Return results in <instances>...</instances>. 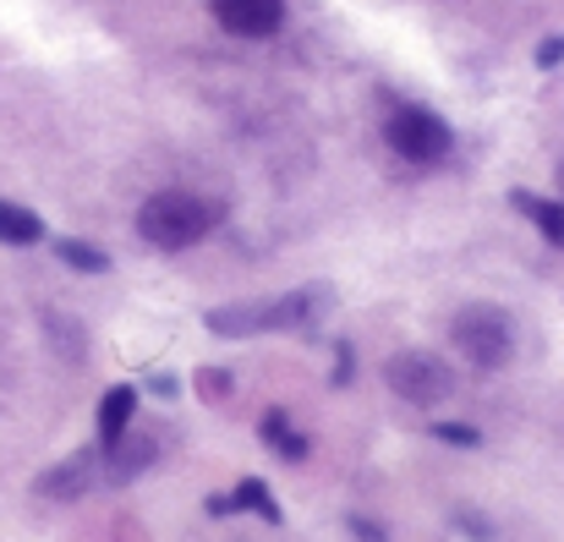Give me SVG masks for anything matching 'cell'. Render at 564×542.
<instances>
[{
  "label": "cell",
  "instance_id": "obj_1",
  "mask_svg": "<svg viewBox=\"0 0 564 542\" xmlns=\"http://www.w3.org/2000/svg\"><path fill=\"white\" fill-rule=\"evenodd\" d=\"M219 225V203L197 197V192H154L143 208H138V236L160 252H182L197 247L208 230Z\"/></svg>",
  "mask_w": 564,
  "mask_h": 542
},
{
  "label": "cell",
  "instance_id": "obj_2",
  "mask_svg": "<svg viewBox=\"0 0 564 542\" xmlns=\"http://www.w3.org/2000/svg\"><path fill=\"white\" fill-rule=\"evenodd\" d=\"M324 291H285L263 307H214L203 324L219 340H241V335H280V329H302L307 318H318Z\"/></svg>",
  "mask_w": 564,
  "mask_h": 542
},
{
  "label": "cell",
  "instance_id": "obj_3",
  "mask_svg": "<svg viewBox=\"0 0 564 542\" xmlns=\"http://www.w3.org/2000/svg\"><path fill=\"white\" fill-rule=\"evenodd\" d=\"M449 340L471 367H505L516 357V324H510L505 307H488V302L460 307L455 324H449Z\"/></svg>",
  "mask_w": 564,
  "mask_h": 542
},
{
  "label": "cell",
  "instance_id": "obj_4",
  "mask_svg": "<svg viewBox=\"0 0 564 542\" xmlns=\"http://www.w3.org/2000/svg\"><path fill=\"white\" fill-rule=\"evenodd\" d=\"M383 138H389V149H394L400 160H411V165H438V160L455 149L449 121L433 116V110H422V105L394 110V116L383 121Z\"/></svg>",
  "mask_w": 564,
  "mask_h": 542
},
{
  "label": "cell",
  "instance_id": "obj_5",
  "mask_svg": "<svg viewBox=\"0 0 564 542\" xmlns=\"http://www.w3.org/2000/svg\"><path fill=\"white\" fill-rule=\"evenodd\" d=\"M383 383L400 394V400H411V405H444L449 394H455V372H449V361H438L433 351H400V357L383 361Z\"/></svg>",
  "mask_w": 564,
  "mask_h": 542
},
{
  "label": "cell",
  "instance_id": "obj_6",
  "mask_svg": "<svg viewBox=\"0 0 564 542\" xmlns=\"http://www.w3.org/2000/svg\"><path fill=\"white\" fill-rule=\"evenodd\" d=\"M214 22L236 39H269L285 22V0H208Z\"/></svg>",
  "mask_w": 564,
  "mask_h": 542
},
{
  "label": "cell",
  "instance_id": "obj_7",
  "mask_svg": "<svg viewBox=\"0 0 564 542\" xmlns=\"http://www.w3.org/2000/svg\"><path fill=\"white\" fill-rule=\"evenodd\" d=\"M510 208H516V214H527L549 247H564V203L560 197H538V192L516 186V192H510Z\"/></svg>",
  "mask_w": 564,
  "mask_h": 542
},
{
  "label": "cell",
  "instance_id": "obj_8",
  "mask_svg": "<svg viewBox=\"0 0 564 542\" xmlns=\"http://www.w3.org/2000/svg\"><path fill=\"white\" fill-rule=\"evenodd\" d=\"M132 411H138V389L132 383H116L105 400H99V444H121L132 433Z\"/></svg>",
  "mask_w": 564,
  "mask_h": 542
},
{
  "label": "cell",
  "instance_id": "obj_9",
  "mask_svg": "<svg viewBox=\"0 0 564 542\" xmlns=\"http://www.w3.org/2000/svg\"><path fill=\"white\" fill-rule=\"evenodd\" d=\"M154 455H160V444H154L149 433H127L121 444H110V483L143 477V471L154 466Z\"/></svg>",
  "mask_w": 564,
  "mask_h": 542
},
{
  "label": "cell",
  "instance_id": "obj_10",
  "mask_svg": "<svg viewBox=\"0 0 564 542\" xmlns=\"http://www.w3.org/2000/svg\"><path fill=\"white\" fill-rule=\"evenodd\" d=\"M88 488H94V455H72L50 477H39V494H50V499H77Z\"/></svg>",
  "mask_w": 564,
  "mask_h": 542
},
{
  "label": "cell",
  "instance_id": "obj_11",
  "mask_svg": "<svg viewBox=\"0 0 564 542\" xmlns=\"http://www.w3.org/2000/svg\"><path fill=\"white\" fill-rule=\"evenodd\" d=\"M258 433H263V444H269L280 460H302V455H307V438L291 427V416H285V411H269Z\"/></svg>",
  "mask_w": 564,
  "mask_h": 542
},
{
  "label": "cell",
  "instance_id": "obj_12",
  "mask_svg": "<svg viewBox=\"0 0 564 542\" xmlns=\"http://www.w3.org/2000/svg\"><path fill=\"white\" fill-rule=\"evenodd\" d=\"M39 236H44V225H39L33 208H22V203H0V241H6V247H33Z\"/></svg>",
  "mask_w": 564,
  "mask_h": 542
},
{
  "label": "cell",
  "instance_id": "obj_13",
  "mask_svg": "<svg viewBox=\"0 0 564 542\" xmlns=\"http://www.w3.org/2000/svg\"><path fill=\"white\" fill-rule=\"evenodd\" d=\"M230 499H236V510H252V516H263L269 527H280V521H285V516H280V505H274V494H269L258 477H247V483H241Z\"/></svg>",
  "mask_w": 564,
  "mask_h": 542
},
{
  "label": "cell",
  "instance_id": "obj_14",
  "mask_svg": "<svg viewBox=\"0 0 564 542\" xmlns=\"http://www.w3.org/2000/svg\"><path fill=\"white\" fill-rule=\"evenodd\" d=\"M55 252H61V263H72V269H83V274H105V269H110V258H105L99 247H88V241H61Z\"/></svg>",
  "mask_w": 564,
  "mask_h": 542
},
{
  "label": "cell",
  "instance_id": "obj_15",
  "mask_svg": "<svg viewBox=\"0 0 564 542\" xmlns=\"http://www.w3.org/2000/svg\"><path fill=\"white\" fill-rule=\"evenodd\" d=\"M433 433H438L444 444H466V449H477V444H482V433H477V427H466V422H438Z\"/></svg>",
  "mask_w": 564,
  "mask_h": 542
},
{
  "label": "cell",
  "instance_id": "obj_16",
  "mask_svg": "<svg viewBox=\"0 0 564 542\" xmlns=\"http://www.w3.org/2000/svg\"><path fill=\"white\" fill-rule=\"evenodd\" d=\"M197 389H203V400H225V394H230V378H225L219 367H214V372L203 367V372H197Z\"/></svg>",
  "mask_w": 564,
  "mask_h": 542
},
{
  "label": "cell",
  "instance_id": "obj_17",
  "mask_svg": "<svg viewBox=\"0 0 564 542\" xmlns=\"http://www.w3.org/2000/svg\"><path fill=\"white\" fill-rule=\"evenodd\" d=\"M560 61H564V39H543V44H538V66H543V72H554Z\"/></svg>",
  "mask_w": 564,
  "mask_h": 542
},
{
  "label": "cell",
  "instance_id": "obj_18",
  "mask_svg": "<svg viewBox=\"0 0 564 542\" xmlns=\"http://www.w3.org/2000/svg\"><path fill=\"white\" fill-rule=\"evenodd\" d=\"M149 389H154V394H165V400H171V394H176V378H171V372H160V378H149Z\"/></svg>",
  "mask_w": 564,
  "mask_h": 542
},
{
  "label": "cell",
  "instance_id": "obj_19",
  "mask_svg": "<svg viewBox=\"0 0 564 542\" xmlns=\"http://www.w3.org/2000/svg\"><path fill=\"white\" fill-rule=\"evenodd\" d=\"M230 510H236V499H225V494L208 499V516H230Z\"/></svg>",
  "mask_w": 564,
  "mask_h": 542
},
{
  "label": "cell",
  "instance_id": "obj_20",
  "mask_svg": "<svg viewBox=\"0 0 564 542\" xmlns=\"http://www.w3.org/2000/svg\"><path fill=\"white\" fill-rule=\"evenodd\" d=\"M351 527H357V538H368V542H389L383 532H378V527H368V521H351Z\"/></svg>",
  "mask_w": 564,
  "mask_h": 542
}]
</instances>
